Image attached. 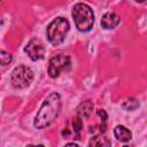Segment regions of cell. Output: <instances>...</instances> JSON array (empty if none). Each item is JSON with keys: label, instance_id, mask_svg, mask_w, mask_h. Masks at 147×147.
Instances as JSON below:
<instances>
[{"label": "cell", "instance_id": "obj_7", "mask_svg": "<svg viewBox=\"0 0 147 147\" xmlns=\"http://www.w3.org/2000/svg\"><path fill=\"white\" fill-rule=\"evenodd\" d=\"M119 24V16L115 13H107L101 18V26L103 29H114Z\"/></svg>", "mask_w": 147, "mask_h": 147}, {"label": "cell", "instance_id": "obj_14", "mask_svg": "<svg viewBox=\"0 0 147 147\" xmlns=\"http://www.w3.org/2000/svg\"><path fill=\"white\" fill-rule=\"evenodd\" d=\"M96 113H98V115H99V116L101 117L102 122H105V121L107 119V114H106V111H105L103 109H99V110H98Z\"/></svg>", "mask_w": 147, "mask_h": 147}, {"label": "cell", "instance_id": "obj_12", "mask_svg": "<svg viewBox=\"0 0 147 147\" xmlns=\"http://www.w3.org/2000/svg\"><path fill=\"white\" fill-rule=\"evenodd\" d=\"M139 106V102L136 99H129L123 103V108L126 110H133Z\"/></svg>", "mask_w": 147, "mask_h": 147}, {"label": "cell", "instance_id": "obj_10", "mask_svg": "<svg viewBox=\"0 0 147 147\" xmlns=\"http://www.w3.org/2000/svg\"><path fill=\"white\" fill-rule=\"evenodd\" d=\"M110 142L106 138H100V137H93L90 140V146H109Z\"/></svg>", "mask_w": 147, "mask_h": 147}, {"label": "cell", "instance_id": "obj_2", "mask_svg": "<svg viewBox=\"0 0 147 147\" xmlns=\"http://www.w3.org/2000/svg\"><path fill=\"white\" fill-rule=\"evenodd\" d=\"M72 17L76 28L82 32L90 31L94 24L93 10L86 3H76L72 8Z\"/></svg>", "mask_w": 147, "mask_h": 147}, {"label": "cell", "instance_id": "obj_16", "mask_svg": "<svg viewBox=\"0 0 147 147\" xmlns=\"http://www.w3.org/2000/svg\"><path fill=\"white\" fill-rule=\"evenodd\" d=\"M100 131H101V132H105V131H106V125H105V123H102V125H100Z\"/></svg>", "mask_w": 147, "mask_h": 147}, {"label": "cell", "instance_id": "obj_3", "mask_svg": "<svg viewBox=\"0 0 147 147\" xmlns=\"http://www.w3.org/2000/svg\"><path fill=\"white\" fill-rule=\"evenodd\" d=\"M69 31V22L63 17H56L47 26V39L54 46L63 42Z\"/></svg>", "mask_w": 147, "mask_h": 147}, {"label": "cell", "instance_id": "obj_11", "mask_svg": "<svg viewBox=\"0 0 147 147\" xmlns=\"http://www.w3.org/2000/svg\"><path fill=\"white\" fill-rule=\"evenodd\" d=\"M13 61V56L10 53L5 52V51H0V64L1 65H7Z\"/></svg>", "mask_w": 147, "mask_h": 147}, {"label": "cell", "instance_id": "obj_4", "mask_svg": "<svg viewBox=\"0 0 147 147\" xmlns=\"http://www.w3.org/2000/svg\"><path fill=\"white\" fill-rule=\"evenodd\" d=\"M33 79L32 70L26 65H18L11 72V84L16 88H24L30 85Z\"/></svg>", "mask_w": 147, "mask_h": 147}, {"label": "cell", "instance_id": "obj_17", "mask_svg": "<svg viewBox=\"0 0 147 147\" xmlns=\"http://www.w3.org/2000/svg\"><path fill=\"white\" fill-rule=\"evenodd\" d=\"M136 1H138V2H145V0H136Z\"/></svg>", "mask_w": 147, "mask_h": 147}, {"label": "cell", "instance_id": "obj_13", "mask_svg": "<svg viewBox=\"0 0 147 147\" xmlns=\"http://www.w3.org/2000/svg\"><path fill=\"white\" fill-rule=\"evenodd\" d=\"M72 127H74V131H75L76 133H79V132L82 131V129H83V122H82L80 117H77V118L74 119V122H72Z\"/></svg>", "mask_w": 147, "mask_h": 147}, {"label": "cell", "instance_id": "obj_5", "mask_svg": "<svg viewBox=\"0 0 147 147\" xmlns=\"http://www.w3.org/2000/svg\"><path fill=\"white\" fill-rule=\"evenodd\" d=\"M70 67V57L64 54H57L49 60L48 64V75L52 78L57 77L62 71L67 70Z\"/></svg>", "mask_w": 147, "mask_h": 147}, {"label": "cell", "instance_id": "obj_9", "mask_svg": "<svg viewBox=\"0 0 147 147\" xmlns=\"http://www.w3.org/2000/svg\"><path fill=\"white\" fill-rule=\"evenodd\" d=\"M93 107H94V106H93L92 101H90V100L82 102V103L78 106V108H77L78 117H80V118H87V117L92 114Z\"/></svg>", "mask_w": 147, "mask_h": 147}, {"label": "cell", "instance_id": "obj_15", "mask_svg": "<svg viewBox=\"0 0 147 147\" xmlns=\"http://www.w3.org/2000/svg\"><path fill=\"white\" fill-rule=\"evenodd\" d=\"M69 134H70V131H69V130H67V129H64V130L62 131V136H63L64 138H67V137H69Z\"/></svg>", "mask_w": 147, "mask_h": 147}, {"label": "cell", "instance_id": "obj_18", "mask_svg": "<svg viewBox=\"0 0 147 147\" xmlns=\"http://www.w3.org/2000/svg\"><path fill=\"white\" fill-rule=\"evenodd\" d=\"M0 1H1V0H0Z\"/></svg>", "mask_w": 147, "mask_h": 147}, {"label": "cell", "instance_id": "obj_1", "mask_svg": "<svg viewBox=\"0 0 147 147\" xmlns=\"http://www.w3.org/2000/svg\"><path fill=\"white\" fill-rule=\"evenodd\" d=\"M61 109V99L57 93H51L42 102L36 118L34 126L37 129H44L49 126L59 116Z\"/></svg>", "mask_w": 147, "mask_h": 147}, {"label": "cell", "instance_id": "obj_6", "mask_svg": "<svg viewBox=\"0 0 147 147\" xmlns=\"http://www.w3.org/2000/svg\"><path fill=\"white\" fill-rule=\"evenodd\" d=\"M25 53L29 55V57L33 61H37V60H40L45 56V52H46V48L45 46L42 45V42L39 40V39H31L28 45L25 46L24 48Z\"/></svg>", "mask_w": 147, "mask_h": 147}, {"label": "cell", "instance_id": "obj_8", "mask_svg": "<svg viewBox=\"0 0 147 147\" xmlns=\"http://www.w3.org/2000/svg\"><path fill=\"white\" fill-rule=\"evenodd\" d=\"M114 134H115V137H116L119 141H122V142H126V141L131 140V138H132V134H131L130 130L126 129V127L123 126V125H117V126L115 127V130H114Z\"/></svg>", "mask_w": 147, "mask_h": 147}]
</instances>
